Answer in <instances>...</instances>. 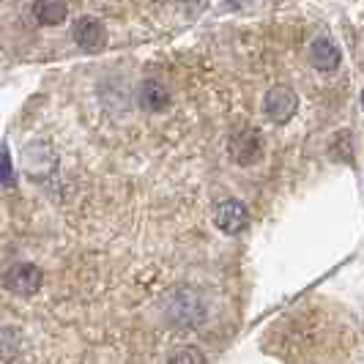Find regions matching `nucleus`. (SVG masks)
<instances>
[{
	"instance_id": "1",
	"label": "nucleus",
	"mask_w": 364,
	"mask_h": 364,
	"mask_svg": "<svg viewBox=\"0 0 364 364\" xmlns=\"http://www.w3.org/2000/svg\"><path fill=\"white\" fill-rule=\"evenodd\" d=\"M228 151H230V159H233L238 167H255V164L263 159V137H260L257 129L241 127L230 134Z\"/></svg>"
},
{
	"instance_id": "2",
	"label": "nucleus",
	"mask_w": 364,
	"mask_h": 364,
	"mask_svg": "<svg viewBox=\"0 0 364 364\" xmlns=\"http://www.w3.org/2000/svg\"><path fill=\"white\" fill-rule=\"evenodd\" d=\"M167 318L173 326H195L203 321V304L198 299V293H192L189 288H181L170 296L167 301Z\"/></svg>"
},
{
	"instance_id": "3",
	"label": "nucleus",
	"mask_w": 364,
	"mask_h": 364,
	"mask_svg": "<svg viewBox=\"0 0 364 364\" xmlns=\"http://www.w3.org/2000/svg\"><path fill=\"white\" fill-rule=\"evenodd\" d=\"M3 288L14 296H36L41 288V269L33 263H14L3 272Z\"/></svg>"
},
{
	"instance_id": "4",
	"label": "nucleus",
	"mask_w": 364,
	"mask_h": 364,
	"mask_svg": "<svg viewBox=\"0 0 364 364\" xmlns=\"http://www.w3.org/2000/svg\"><path fill=\"white\" fill-rule=\"evenodd\" d=\"M263 109H266L272 124H288L299 109V96L288 85H274L263 99Z\"/></svg>"
},
{
	"instance_id": "5",
	"label": "nucleus",
	"mask_w": 364,
	"mask_h": 364,
	"mask_svg": "<svg viewBox=\"0 0 364 364\" xmlns=\"http://www.w3.org/2000/svg\"><path fill=\"white\" fill-rule=\"evenodd\" d=\"M72 38L80 50H85V53H99V50H105V44H107V31H105V25H102L99 19L80 17L72 28Z\"/></svg>"
},
{
	"instance_id": "6",
	"label": "nucleus",
	"mask_w": 364,
	"mask_h": 364,
	"mask_svg": "<svg viewBox=\"0 0 364 364\" xmlns=\"http://www.w3.org/2000/svg\"><path fill=\"white\" fill-rule=\"evenodd\" d=\"M214 222L222 233L238 236L247 225H250V211L241 200H222L214 211Z\"/></svg>"
},
{
	"instance_id": "7",
	"label": "nucleus",
	"mask_w": 364,
	"mask_h": 364,
	"mask_svg": "<svg viewBox=\"0 0 364 364\" xmlns=\"http://www.w3.org/2000/svg\"><path fill=\"white\" fill-rule=\"evenodd\" d=\"M137 102L146 112H164V109L173 105V93L167 88V82L162 80H146L140 85V93H137Z\"/></svg>"
},
{
	"instance_id": "8",
	"label": "nucleus",
	"mask_w": 364,
	"mask_h": 364,
	"mask_svg": "<svg viewBox=\"0 0 364 364\" xmlns=\"http://www.w3.org/2000/svg\"><path fill=\"white\" fill-rule=\"evenodd\" d=\"M340 60H343V53L331 38L321 36L310 44V63L318 72H334L340 66Z\"/></svg>"
},
{
	"instance_id": "9",
	"label": "nucleus",
	"mask_w": 364,
	"mask_h": 364,
	"mask_svg": "<svg viewBox=\"0 0 364 364\" xmlns=\"http://www.w3.org/2000/svg\"><path fill=\"white\" fill-rule=\"evenodd\" d=\"M69 14V6L66 0H33V17L36 22L53 28V25H60Z\"/></svg>"
},
{
	"instance_id": "10",
	"label": "nucleus",
	"mask_w": 364,
	"mask_h": 364,
	"mask_svg": "<svg viewBox=\"0 0 364 364\" xmlns=\"http://www.w3.org/2000/svg\"><path fill=\"white\" fill-rule=\"evenodd\" d=\"M14 181H17V176H14V162H11L9 146H0V183L6 189H11Z\"/></svg>"
},
{
	"instance_id": "11",
	"label": "nucleus",
	"mask_w": 364,
	"mask_h": 364,
	"mask_svg": "<svg viewBox=\"0 0 364 364\" xmlns=\"http://www.w3.org/2000/svg\"><path fill=\"white\" fill-rule=\"evenodd\" d=\"M170 364H205V356L200 348H181L173 353Z\"/></svg>"
},
{
	"instance_id": "12",
	"label": "nucleus",
	"mask_w": 364,
	"mask_h": 364,
	"mask_svg": "<svg viewBox=\"0 0 364 364\" xmlns=\"http://www.w3.org/2000/svg\"><path fill=\"white\" fill-rule=\"evenodd\" d=\"M362 107H364V93H362Z\"/></svg>"
}]
</instances>
